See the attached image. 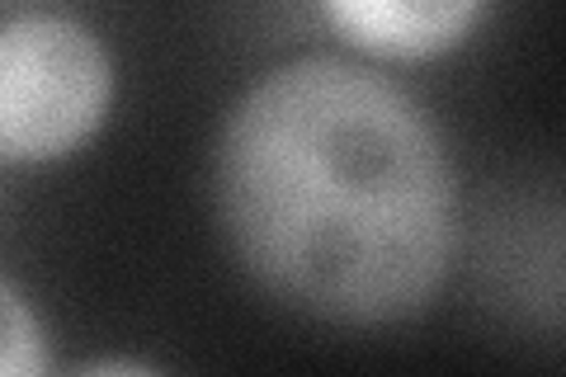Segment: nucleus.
Returning a JSON list of instances; mask_svg holds the SVG:
<instances>
[{
    "label": "nucleus",
    "mask_w": 566,
    "mask_h": 377,
    "mask_svg": "<svg viewBox=\"0 0 566 377\" xmlns=\"http://www.w3.org/2000/svg\"><path fill=\"white\" fill-rule=\"evenodd\" d=\"M212 203L245 274L335 326L411 321L458 255V175L434 118L378 66L331 52L264 71L232 104Z\"/></svg>",
    "instance_id": "nucleus-1"
},
{
    "label": "nucleus",
    "mask_w": 566,
    "mask_h": 377,
    "mask_svg": "<svg viewBox=\"0 0 566 377\" xmlns=\"http://www.w3.org/2000/svg\"><path fill=\"white\" fill-rule=\"evenodd\" d=\"M114 109V57L71 14L0 24V160L52 166L76 156Z\"/></svg>",
    "instance_id": "nucleus-2"
},
{
    "label": "nucleus",
    "mask_w": 566,
    "mask_h": 377,
    "mask_svg": "<svg viewBox=\"0 0 566 377\" xmlns=\"http://www.w3.org/2000/svg\"><path fill=\"white\" fill-rule=\"evenodd\" d=\"M326 24L374 62H434L476 29L491 0H316Z\"/></svg>",
    "instance_id": "nucleus-3"
},
{
    "label": "nucleus",
    "mask_w": 566,
    "mask_h": 377,
    "mask_svg": "<svg viewBox=\"0 0 566 377\" xmlns=\"http://www.w3.org/2000/svg\"><path fill=\"white\" fill-rule=\"evenodd\" d=\"M52 368L48 335L33 307L0 279V377H39Z\"/></svg>",
    "instance_id": "nucleus-4"
},
{
    "label": "nucleus",
    "mask_w": 566,
    "mask_h": 377,
    "mask_svg": "<svg viewBox=\"0 0 566 377\" xmlns=\"http://www.w3.org/2000/svg\"><path fill=\"white\" fill-rule=\"evenodd\" d=\"M81 373H156V368L133 364V358H95V364H81Z\"/></svg>",
    "instance_id": "nucleus-5"
}]
</instances>
